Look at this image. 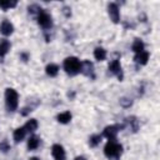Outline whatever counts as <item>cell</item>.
I'll return each mask as SVG.
<instances>
[{"label":"cell","instance_id":"8992f818","mask_svg":"<svg viewBox=\"0 0 160 160\" xmlns=\"http://www.w3.org/2000/svg\"><path fill=\"white\" fill-rule=\"evenodd\" d=\"M109 72L112 74V75H116L120 81L122 80L124 74H122V68H121V64H120L119 59H115L109 64Z\"/></svg>","mask_w":160,"mask_h":160},{"label":"cell","instance_id":"ffe728a7","mask_svg":"<svg viewBox=\"0 0 160 160\" xmlns=\"http://www.w3.org/2000/svg\"><path fill=\"white\" fill-rule=\"evenodd\" d=\"M101 138H102V135H100V134H95V135H91V136L89 138V145H90L91 148H96V146L100 144V141H101Z\"/></svg>","mask_w":160,"mask_h":160},{"label":"cell","instance_id":"484cf974","mask_svg":"<svg viewBox=\"0 0 160 160\" xmlns=\"http://www.w3.org/2000/svg\"><path fill=\"white\" fill-rule=\"evenodd\" d=\"M20 58H21L22 61H28L29 60V54L28 52H21L20 54Z\"/></svg>","mask_w":160,"mask_h":160},{"label":"cell","instance_id":"7a4b0ae2","mask_svg":"<svg viewBox=\"0 0 160 160\" xmlns=\"http://www.w3.org/2000/svg\"><path fill=\"white\" fill-rule=\"evenodd\" d=\"M19 105V95L16 92V90H14L12 88H8L5 90V106L8 109V111H15L18 109Z\"/></svg>","mask_w":160,"mask_h":160},{"label":"cell","instance_id":"d6986e66","mask_svg":"<svg viewBox=\"0 0 160 160\" xmlns=\"http://www.w3.org/2000/svg\"><path fill=\"white\" fill-rule=\"evenodd\" d=\"M24 128H25L26 131L34 132V131L38 129V121H36V119H30V120H28L26 124L24 125Z\"/></svg>","mask_w":160,"mask_h":160},{"label":"cell","instance_id":"e0dca14e","mask_svg":"<svg viewBox=\"0 0 160 160\" xmlns=\"http://www.w3.org/2000/svg\"><path fill=\"white\" fill-rule=\"evenodd\" d=\"M94 58L98 60V61H102L106 59V50L104 48H100L98 46L95 50H94Z\"/></svg>","mask_w":160,"mask_h":160},{"label":"cell","instance_id":"ba28073f","mask_svg":"<svg viewBox=\"0 0 160 160\" xmlns=\"http://www.w3.org/2000/svg\"><path fill=\"white\" fill-rule=\"evenodd\" d=\"M51 155L55 160H65L66 159V152L64 150V146L60 144H54L51 146Z\"/></svg>","mask_w":160,"mask_h":160},{"label":"cell","instance_id":"7c38bea8","mask_svg":"<svg viewBox=\"0 0 160 160\" xmlns=\"http://www.w3.org/2000/svg\"><path fill=\"white\" fill-rule=\"evenodd\" d=\"M10 46H11V45H10V41H9V40H6V39L0 40V61H2L4 56L9 52Z\"/></svg>","mask_w":160,"mask_h":160},{"label":"cell","instance_id":"30bf717a","mask_svg":"<svg viewBox=\"0 0 160 160\" xmlns=\"http://www.w3.org/2000/svg\"><path fill=\"white\" fill-rule=\"evenodd\" d=\"M0 32L4 36H10L14 32V25L9 20H6V19L2 20L1 24H0Z\"/></svg>","mask_w":160,"mask_h":160},{"label":"cell","instance_id":"d4e9b609","mask_svg":"<svg viewBox=\"0 0 160 160\" xmlns=\"http://www.w3.org/2000/svg\"><path fill=\"white\" fill-rule=\"evenodd\" d=\"M120 104H121L122 106L128 108V106H130V105L132 104V101H131V99L129 100V99H125V98H124V99H121V100H120Z\"/></svg>","mask_w":160,"mask_h":160},{"label":"cell","instance_id":"9c48e42d","mask_svg":"<svg viewBox=\"0 0 160 160\" xmlns=\"http://www.w3.org/2000/svg\"><path fill=\"white\" fill-rule=\"evenodd\" d=\"M80 72H82L85 76L94 78V65H92V62H90L89 60H84V61H81V69H80Z\"/></svg>","mask_w":160,"mask_h":160},{"label":"cell","instance_id":"277c9868","mask_svg":"<svg viewBox=\"0 0 160 160\" xmlns=\"http://www.w3.org/2000/svg\"><path fill=\"white\" fill-rule=\"evenodd\" d=\"M36 20H38V24L42 28V29H45V30H48V29H50L51 26H52V20H51V16L46 12V11H44L42 9L38 12V16H36Z\"/></svg>","mask_w":160,"mask_h":160},{"label":"cell","instance_id":"5bb4252c","mask_svg":"<svg viewBox=\"0 0 160 160\" xmlns=\"http://www.w3.org/2000/svg\"><path fill=\"white\" fill-rule=\"evenodd\" d=\"M40 145V139L36 135H31L28 140V149L29 150H36Z\"/></svg>","mask_w":160,"mask_h":160},{"label":"cell","instance_id":"3957f363","mask_svg":"<svg viewBox=\"0 0 160 160\" xmlns=\"http://www.w3.org/2000/svg\"><path fill=\"white\" fill-rule=\"evenodd\" d=\"M122 152V145L116 142L115 140H109L104 148V154L109 158V159H118Z\"/></svg>","mask_w":160,"mask_h":160},{"label":"cell","instance_id":"2e32d148","mask_svg":"<svg viewBox=\"0 0 160 160\" xmlns=\"http://www.w3.org/2000/svg\"><path fill=\"white\" fill-rule=\"evenodd\" d=\"M144 49H145V45H144L142 40H140V39H135V40H134V42H132L131 50H132L135 54H139V52L144 51Z\"/></svg>","mask_w":160,"mask_h":160},{"label":"cell","instance_id":"4316f807","mask_svg":"<svg viewBox=\"0 0 160 160\" xmlns=\"http://www.w3.org/2000/svg\"><path fill=\"white\" fill-rule=\"evenodd\" d=\"M74 160H86V159H85L84 156H76V158H75Z\"/></svg>","mask_w":160,"mask_h":160},{"label":"cell","instance_id":"7402d4cb","mask_svg":"<svg viewBox=\"0 0 160 160\" xmlns=\"http://www.w3.org/2000/svg\"><path fill=\"white\" fill-rule=\"evenodd\" d=\"M126 122H129V125L132 126V131L135 132L138 130V120L135 116H130V118H126Z\"/></svg>","mask_w":160,"mask_h":160},{"label":"cell","instance_id":"83f0119b","mask_svg":"<svg viewBox=\"0 0 160 160\" xmlns=\"http://www.w3.org/2000/svg\"><path fill=\"white\" fill-rule=\"evenodd\" d=\"M29 160H40V159H39V158H36V156H32V158H30Z\"/></svg>","mask_w":160,"mask_h":160},{"label":"cell","instance_id":"9a60e30c","mask_svg":"<svg viewBox=\"0 0 160 160\" xmlns=\"http://www.w3.org/2000/svg\"><path fill=\"white\" fill-rule=\"evenodd\" d=\"M71 118H72V115H71V112H70V111L60 112V114L56 116V119H58V121H59L60 124H68V122H70Z\"/></svg>","mask_w":160,"mask_h":160},{"label":"cell","instance_id":"52a82bcc","mask_svg":"<svg viewBox=\"0 0 160 160\" xmlns=\"http://www.w3.org/2000/svg\"><path fill=\"white\" fill-rule=\"evenodd\" d=\"M108 12H109L110 20H111L114 24H118V22L120 21V10H119L118 4L110 2V4L108 5Z\"/></svg>","mask_w":160,"mask_h":160},{"label":"cell","instance_id":"603a6c76","mask_svg":"<svg viewBox=\"0 0 160 160\" xmlns=\"http://www.w3.org/2000/svg\"><path fill=\"white\" fill-rule=\"evenodd\" d=\"M0 150H1L2 152H6V151L10 150V145H9V142H8L6 140H2V141L0 142Z\"/></svg>","mask_w":160,"mask_h":160},{"label":"cell","instance_id":"6da1fadb","mask_svg":"<svg viewBox=\"0 0 160 160\" xmlns=\"http://www.w3.org/2000/svg\"><path fill=\"white\" fill-rule=\"evenodd\" d=\"M81 69V61L75 56H69L64 60V70L68 75L74 76L80 72Z\"/></svg>","mask_w":160,"mask_h":160},{"label":"cell","instance_id":"8fae6325","mask_svg":"<svg viewBox=\"0 0 160 160\" xmlns=\"http://www.w3.org/2000/svg\"><path fill=\"white\" fill-rule=\"evenodd\" d=\"M149 52L148 51H141V52H139V54H135V56H134V61L136 62V64H139V65H146L148 64V61H149Z\"/></svg>","mask_w":160,"mask_h":160},{"label":"cell","instance_id":"44dd1931","mask_svg":"<svg viewBox=\"0 0 160 160\" xmlns=\"http://www.w3.org/2000/svg\"><path fill=\"white\" fill-rule=\"evenodd\" d=\"M18 5V1H0V8L4 11H8L9 9H12Z\"/></svg>","mask_w":160,"mask_h":160},{"label":"cell","instance_id":"ac0fdd59","mask_svg":"<svg viewBox=\"0 0 160 160\" xmlns=\"http://www.w3.org/2000/svg\"><path fill=\"white\" fill-rule=\"evenodd\" d=\"M45 72H46L49 76L54 78V76H56L58 72H59V66H58L56 64H48L46 68H45Z\"/></svg>","mask_w":160,"mask_h":160},{"label":"cell","instance_id":"4fadbf2b","mask_svg":"<svg viewBox=\"0 0 160 160\" xmlns=\"http://www.w3.org/2000/svg\"><path fill=\"white\" fill-rule=\"evenodd\" d=\"M25 135H26V130H25L24 126L15 129V130H14V135H12V136H14V141H15V142L22 141L24 138H25Z\"/></svg>","mask_w":160,"mask_h":160},{"label":"cell","instance_id":"cb8c5ba5","mask_svg":"<svg viewBox=\"0 0 160 160\" xmlns=\"http://www.w3.org/2000/svg\"><path fill=\"white\" fill-rule=\"evenodd\" d=\"M28 10H29V12L34 14V12H39V11L41 10V8H40L39 5H36V4H32V5H29Z\"/></svg>","mask_w":160,"mask_h":160},{"label":"cell","instance_id":"5b68a950","mask_svg":"<svg viewBox=\"0 0 160 160\" xmlns=\"http://www.w3.org/2000/svg\"><path fill=\"white\" fill-rule=\"evenodd\" d=\"M125 126L124 125H120V124H114V125H109L104 129L102 131V136L108 138L109 140H116V135L120 130H122Z\"/></svg>","mask_w":160,"mask_h":160}]
</instances>
